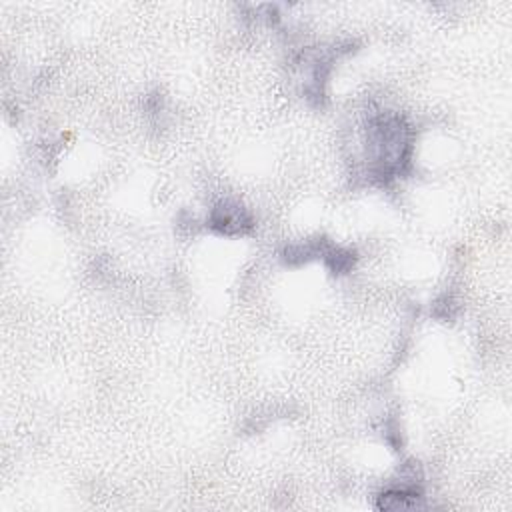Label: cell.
<instances>
[{
    "label": "cell",
    "instance_id": "obj_1",
    "mask_svg": "<svg viewBox=\"0 0 512 512\" xmlns=\"http://www.w3.org/2000/svg\"><path fill=\"white\" fill-rule=\"evenodd\" d=\"M214 226H220L225 232H230V226L235 228H242L244 225V218H242V211L240 208H228L226 204H220L213 214Z\"/></svg>",
    "mask_w": 512,
    "mask_h": 512
}]
</instances>
